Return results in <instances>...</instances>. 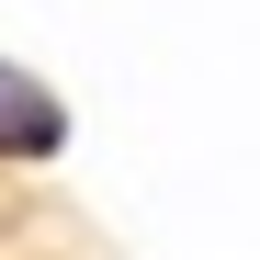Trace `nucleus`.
I'll return each mask as SVG.
<instances>
[{"instance_id": "f257e3e1", "label": "nucleus", "mask_w": 260, "mask_h": 260, "mask_svg": "<svg viewBox=\"0 0 260 260\" xmlns=\"http://www.w3.org/2000/svg\"><path fill=\"white\" fill-rule=\"evenodd\" d=\"M57 147H68V102L0 57V158H57Z\"/></svg>"}]
</instances>
